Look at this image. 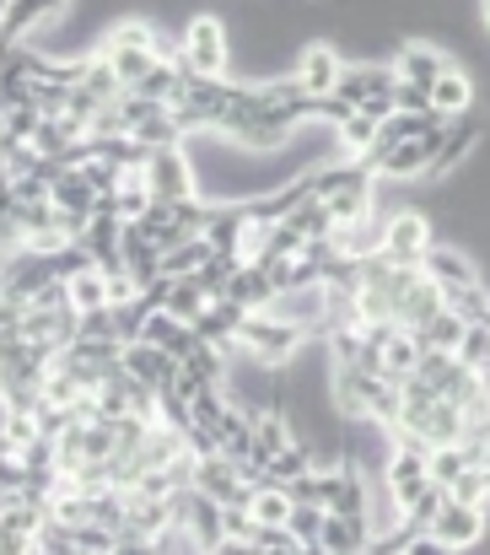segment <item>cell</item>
Masks as SVG:
<instances>
[{
	"label": "cell",
	"instance_id": "obj_1",
	"mask_svg": "<svg viewBox=\"0 0 490 555\" xmlns=\"http://www.w3.org/2000/svg\"><path fill=\"white\" fill-rule=\"evenodd\" d=\"M302 340H308V330H297V324H286L275 313H248L243 330H237V351L254 367H286L302 351Z\"/></svg>",
	"mask_w": 490,
	"mask_h": 555
},
{
	"label": "cell",
	"instance_id": "obj_2",
	"mask_svg": "<svg viewBox=\"0 0 490 555\" xmlns=\"http://www.w3.org/2000/svg\"><path fill=\"white\" fill-rule=\"evenodd\" d=\"M103 60L114 65L119 87L136 92V87L146 81V70L163 60V49H157V33H152L146 22H125V27H114V33L103 38Z\"/></svg>",
	"mask_w": 490,
	"mask_h": 555
},
{
	"label": "cell",
	"instance_id": "obj_3",
	"mask_svg": "<svg viewBox=\"0 0 490 555\" xmlns=\"http://www.w3.org/2000/svg\"><path fill=\"white\" fill-rule=\"evenodd\" d=\"M178 54H183V65H189L194 76H221V70H227V54H232L227 27H221L216 16H194V22L183 27Z\"/></svg>",
	"mask_w": 490,
	"mask_h": 555
},
{
	"label": "cell",
	"instance_id": "obj_4",
	"mask_svg": "<svg viewBox=\"0 0 490 555\" xmlns=\"http://www.w3.org/2000/svg\"><path fill=\"white\" fill-rule=\"evenodd\" d=\"M426 248H431L426 216H415V210L388 216V227H383V259H388V264H421Z\"/></svg>",
	"mask_w": 490,
	"mask_h": 555
},
{
	"label": "cell",
	"instance_id": "obj_5",
	"mask_svg": "<svg viewBox=\"0 0 490 555\" xmlns=\"http://www.w3.org/2000/svg\"><path fill=\"white\" fill-rule=\"evenodd\" d=\"M421 270H426V281H437V286H442V297H459V292L486 286V281H480V264H475L469 254H459V248H442V243H431V248H426Z\"/></svg>",
	"mask_w": 490,
	"mask_h": 555
},
{
	"label": "cell",
	"instance_id": "obj_6",
	"mask_svg": "<svg viewBox=\"0 0 490 555\" xmlns=\"http://www.w3.org/2000/svg\"><path fill=\"white\" fill-rule=\"evenodd\" d=\"M431 534H437L442 545H453V551H475V545L486 540V507H469V502H459V496L448 491V502H442Z\"/></svg>",
	"mask_w": 490,
	"mask_h": 555
},
{
	"label": "cell",
	"instance_id": "obj_7",
	"mask_svg": "<svg viewBox=\"0 0 490 555\" xmlns=\"http://www.w3.org/2000/svg\"><path fill=\"white\" fill-rule=\"evenodd\" d=\"M394 87H399V70H388V65H345L334 98L345 108H366L372 98H394Z\"/></svg>",
	"mask_w": 490,
	"mask_h": 555
},
{
	"label": "cell",
	"instance_id": "obj_8",
	"mask_svg": "<svg viewBox=\"0 0 490 555\" xmlns=\"http://www.w3.org/2000/svg\"><path fill=\"white\" fill-rule=\"evenodd\" d=\"M426 453H431V448H394V459H388V496H394V513H404V507L431 486Z\"/></svg>",
	"mask_w": 490,
	"mask_h": 555
},
{
	"label": "cell",
	"instance_id": "obj_9",
	"mask_svg": "<svg viewBox=\"0 0 490 555\" xmlns=\"http://www.w3.org/2000/svg\"><path fill=\"white\" fill-rule=\"evenodd\" d=\"M146 189L152 199H194V173H189V157L178 146H163L146 157Z\"/></svg>",
	"mask_w": 490,
	"mask_h": 555
},
{
	"label": "cell",
	"instance_id": "obj_10",
	"mask_svg": "<svg viewBox=\"0 0 490 555\" xmlns=\"http://www.w3.org/2000/svg\"><path fill=\"white\" fill-rule=\"evenodd\" d=\"M243 319H248V308L243 302H232V297H216L189 330L205 340V346H216V351H237V330H243Z\"/></svg>",
	"mask_w": 490,
	"mask_h": 555
},
{
	"label": "cell",
	"instance_id": "obj_11",
	"mask_svg": "<svg viewBox=\"0 0 490 555\" xmlns=\"http://www.w3.org/2000/svg\"><path fill=\"white\" fill-rule=\"evenodd\" d=\"M119 362H125V372H130L136 383H146V388H157V393H163L167 383H172V372H178V362L167 357L163 346H152V340H130Z\"/></svg>",
	"mask_w": 490,
	"mask_h": 555
},
{
	"label": "cell",
	"instance_id": "obj_12",
	"mask_svg": "<svg viewBox=\"0 0 490 555\" xmlns=\"http://www.w3.org/2000/svg\"><path fill=\"white\" fill-rule=\"evenodd\" d=\"M394 70H399L404 81H415V87H426V92H431V87L453 70V60H448L442 49H431V43H404V49H399V60H394Z\"/></svg>",
	"mask_w": 490,
	"mask_h": 555
},
{
	"label": "cell",
	"instance_id": "obj_13",
	"mask_svg": "<svg viewBox=\"0 0 490 555\" xmlns=\"http://www.w3.org/2000/svg\"><path fill=\"white\" fill-rule=\"evenodd\" d=\"M339 70H345V60H339L328 43H313V49H302V70H297V81H302V92H313V98H334Z\"/></svg>",
	"mask_w": 490,
	"mask_h": 555
},
{
	"label": "cell",
	"instance_id": "obj_14",
	"mask_svg": "<svg viewBox=\"0 0 490 555\" xmlns=\"http://www.w3.org/2000/svg\"><path fill=\"white\" fill-rule=\"evenodd\" d=\"M319 545H324L328 555H366V545H372V524H366V518H339V513H324Z\"/></svg>",
	"mask_w": 490,
	"mask_h": 555
},
{
	"label": "cell",
	"instance_id": "obj_15",
	"mask_svg": "<svg viewBox=\"0 0 490 555\" xmlns=\"http://www.w3.org/2000/svg\"><path fill=\"white\" fill-rule=\"evenodd\" d=\"M480 141V119L475 114H464V119H448V135H442V152H437V163L426 168V179H442L448 168H459L464 157H469V146Z\"/></svg>",
	"mask_w": 490,
	"mask_h": 555
},
{
	"label": "cell",
	"instance_id": "obj_16",
	"mask_svg": "<svg viewBox=\"0 0 490 555\" xmlns=\"http://www.w3.org/2000/svg\"><path fill=\"white\" fill-rule=\"evenodd\" d=\"M431 108H437L442 119H464V114L475 108V81H469V76L453 65V70H448V76L431 87Z\"/></svg>",
	"mask_w": 490,
	"mask_h": 555
},
{
	"label": "cell",
	"instance_id": "obj_17",
	"mask_svg": "<svg viewBox=\"0 0 490 555\" xmlns=\"http://www.w3.org/2000/svg\"><path fill=\"white\" fill-rule=\"evenodd\" d=\"M297 437H292V421L281 415V410H254V459L259 464H270L281 448H292Z\"/></svg>",
	"mask_w": 490,
	"mask_h": 555
},
{
	"label": "cell",
	"instance_id": "obj_18",
	"mask_svg": "<svg viewBox=\"0 0 490 555\" xmlns=\"http://www.w3.org/2000/svg\"><path fill=\"white\" fill-rule=\"evenodd\" d=\"M210 259H216V248H210L205 237H183V243H172L163 254V275L167 281H189V275H199Z\"/></svg>",
	"mask_w": 490,
	"mask_h": 555
},
{
	"label": "cell",
	"instance_id": "obj_19",
	"mask_svg": "<svg viewBox=\"0 0 490 555\" xmlns=\"http://www.w3.org/2000/svg\"><path fill=\"white\" fill-rule=\"evenodd\" d=\"M210 302H216V297L205 292V281H199V275H189V281H172V286H167L163 313H172L178 324H194V319H199Z\"/></svg>",
	"mask_w": 490,
	"mask_h": 555
},
{
	"label": "cell",
	"instance_id": "obj_20",
	"mask_svg": "<svg viewBox=\"0 0 490 555\" xmlns=\"http://www.w3.org/2000/svg\"><path fill=\"white\" fill-rule=\"evenodd\" d=\"M60 5H65V0H11V11L0 16V49H11V43H16V38L33 27V22L54 16Z\"/></svg>",
	"mask_w": 490,
	"mask_h": 555
},
{
	"label": "cell",
	"instance_id": "obj_21",
	"mask_svg": "<svg viewBox=\"0 0 490 555\" xmlns=\"http://www.w3.org/2000/svg\"><path fill=\"white\" fill-rule=\"evenodd\" d=\"M49 194H54V205H60V210H81V216H92V210H98V199H103L98 189L81 179V168H65V173L49 184Z\"/></svg>",
	"mask_w": 490,
	"mask_h": 555
},
{
	"label": "cell",
	"instance_id": "obj_22",
	"mask_svg": "<svg viewBox=\"0 0 490 555\" xmlns=\"http://www.w3.org/2000/svg\"><path fill=\"white\" fill-rule=\"evenodd\" d=\"M464 335H469V324H464L453 308H442V313H437V319L421 330V346H426V351H448V357H459Z\"/></svg>",
	"mask_w": 490,
	"mask_h": 555
},
{
	"label": "cell",
	"instance_id": "obj_23",
	"mask_svg": "<svg viewBox=\"0 0 490 555\" xmlns=\"http://www.w3.org/2000/svg\"><path fill=\"white\" fill-rule=\"evenodd\" d=\"M81 92L98 98V103H119L125 98V87H119V76H114V65L103 54L98 60H81Z\"/></svg>",
	"mask_w": 490,
	"mask_h": 555
},
{
	"label": "cell",
	"instance_id": "obj_24",
	"mask_svg": "<svg viewBox=\"0 0 490 555\" xmlns=\"http://www.w3.org/2000/svg\"><path fill=\"white\" fill-rule=\"evenodd\" d=\"M70 286V308L76 313H98V308H108V275L92 264V270H81L76 281H65Z\"/></svg>",
	"mask_w": 490,
	"mask_h": 555
},
{
	"label": "cell",
	"instance_id": "obj_25",
	"mask_svg": "<svg viewBox=\"0 0 490 555\" xmlns=\"http://www.w3.org/2000/svg\"><path fill=\"white\" fill-rule=\"evenodd\" d=\"M292 496H286V486H259L254 491V502H248V513L259 518V524H270V529H286V518H292Z\"/></svg>",
	"mask_w": 490,
	"mask_h": 555
},
{
	"label": "cell",
	"instance_id": "obj_26",
	"mask_svg": "<svg viewBox=\"0 0 490 555\" xmlns=\"http://www.w3.org/2000/svg\"><path fill=\"white\" fill-rule=\"evenodd\" d=\"M426 469H431V480H437V486H448V491H453V486H459V475H464V469H475V464H469V453H464L459 442H448V448H431V453H426Z\"/></svg>",
	"mask_w": 490,
	"mask_h": 555
},
{
	"label": "cell",
	"instance_id": "obj_27",
	"mask_svg": "<svg viewBox=\"0 0 490 555\" xmlns=\"http://www.w3.org/2000/svg\"><path fill=\"white\" fill-rule=\"evenodd\" d=\"M334 130H339V146H345V152L366 157V152L377 146V130H383V125H377L372 114H361V108H356V114H350L345 125H334Z\"/></svg>",
	"mask_w": 490,
	"mask_h": 555
},
{
	"label": "cell",
	"instance_id": "obj_28",
	"mask_svg": "<svg viewBox=\"0 0 490 555\" xmlns=\"http://www.w3.org/2000/svg\"><path fill=\"white\" fill-rule=\"evenodd\" d=\"M313 469V448L297 437L292 448H281L275 459H270V486H286V480H297V475H308Z\"/></svg>",
	"mask_w": 490,
	"mask_h": 555
},
{
	"label": "cell",
	"instance_id": "obj_29",
	"mask_svg": "<svg viewBox=\"0 0 490 555\" xmlns=\"http://www.w3.org/2000/svg\"><path fill=\"white\" fill-rule=\"evenodd\" d=\"M319 529H324V507L297 502V507H292V518H286V534H292L297 545H313V540H319Z\"/></svg>",
	"mask_w": 490,
	"mask_h": 555
},
{
	"label": "cell",
	"instance_id": "obj_30",
	"mask_svg": "<svg viewBox=\"0 0 490 555\" xmlns=\"http://www.w3.org/2000/svg\"><path fill=\"white\" fill-rule=\"evenodd\" d=\"M453 496H459V502H469V507H486L490 502V469L486 464L464 469V475H459V486H453Z\"/></svg>",
	"mask_w": 490,
	"mask_h": 555
},
{
	"label": "cell",
	"instance_id": "obj_31",
	"mask_svg": "<svg viewBox=\"0 0 490 555\" xmlns=\"http://www.w3.org/2000/svg\"><path fill=\"white\" fill-rule=\"evenodd\" d=\"M227 410V399H221V383H205L194 399H189V421H199V426H216V415Z\"/></svg>",
	"mask_w": 490,
	"mask_h": 555
},
{
	"label": "cell",
	"instance_id": "obj_32",
	"mask_svg": "<svg viewBox=\"0 0 490 555\" xmlns=\"http://www.w3.org/2000/svg\"><path fill=\"white\" fill-rule=\"evenodd\" d=\"M22 324H27V308H16V302H5L0 297V351H11V346H22L27 335H22Z\"/></svg>",
	"mask_w": 490,
	"mask_h": 555
},
{
	"label": "cell",
	"instance_id": "obj_33",
	"mask_svg": "<svg viewBox=\"0 0 490 555\" xmlns=\"http://www.w3.org/2000/svg\"><path fill=\"white\" fill-rule=\"evenodd\" d=\"M394 108H399V114H431V92L399 76V87H394Z\"/></svg>",
	"mask_w": 490,
	"mask_h": 555
},
{
	"label": "cell",
	"instance_id": "obj_34",
	"mask_svg": "<svg viewBox=\"0 0 490 555\" xmlns=\"http://www.w3.org/2000/svg\"><path fill=\"white\" fill-rule=\"evenodd\" d=\"M410 555H459V551H453V545H442L437 534H415V540H410Z\"/></svg>",
	"mask_w": 490,
	"mask_h": 555
},
{
	"label": "cell",
	"instance_id": "obj_35",
	"mask_svg": "<svg viewBox=\"0 0 490 555\" xmlns=\"http://www.w3.org/2000/svg\"><path fill=\"white\" fill-rule=\"evenodd\" d=\"M210 555H259V545H248V540H221Z\"/></svg>",
	"mask_w": 490,
	"mask_h": 555
},
{
	"label": "cell",
	"instance_id": "obj_36",
	"mask_svg": "<svg viewBox=\"0 0 490 555\" xmlns=\"http://www.w3.org/2000/svg\"><path fill=\"white\" fill-rule=\"evenodd\" d=\"M302 555H328V551L319 545V540H313V545H302Z\"/></svg>",
	"mask_w": 490,
	"mask_h": 555
},
{
	"label": "cell",
	"instance_id": "obj_37",
	"mask_svg": "<svg viewBox=\"0 0 490 555\" xmlns=\"http://www.w3.org/2000/svg\"><path fill=\"white\" fill-rule=\"evenodd\" d=\"M5 11H11V0H0V16H5Z\"/></svg>",
	"mask_w": 490,
	"mask_h": 555
},
{
	"label": "cell",
	"instance_id": "obj_38",
	"mask_svg": "<svg viewBox=\"0 0 490 555\" xmlns=\"http://www.w3.org/2000/svg\"><path fill=\"white\" fill-rule=\"evenodd\" d=\"M27 555H49V551H38V545H33V551H27Z\"/></svg>",
	"mask_w": 490,
	"mask_h": 555
},
{
	"label": "cell",
	"instance_id": "obj_39",
	"mask_svg": "<svg viewBox=\"0 0 490 555\" xmlns=\"http://www.w3.org/2000/svg\"><path fill=\"white\" fill-rule=\"evenodd\" d=\"M486 22H490V0H486Z\"/></svg>",
	"mask_w": 490,
	"mask_h": 555
},
{
	"label": "cell",
	"instance_id": "obj_40",
	"mask_svg": "<svg viewBox=\"0 0 490 555\" xmlns=\"http://www.w3.org/2000/svg\"><path fill=\"white\" fill-rule=\"evenodd\" d=\"M404 555H410V551H404Z\"/></svg>",
	"mask_w": 490,
	"mask_h": 555
}]
</instances>
